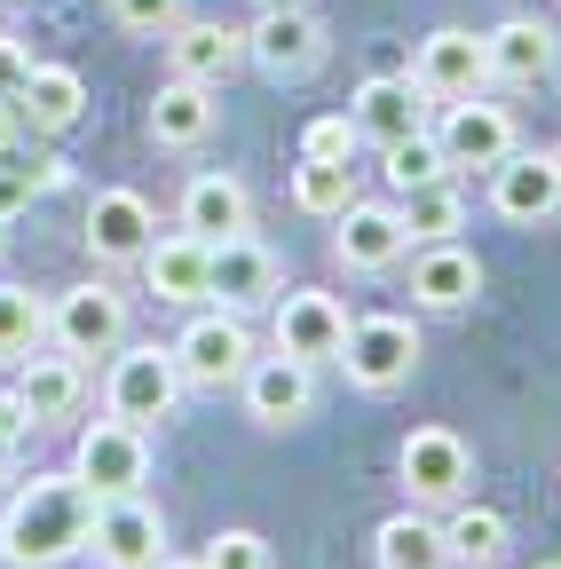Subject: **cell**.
<instances>
[{
	"instance_id": "obj_37",
	"label": "cell",
	"mask_w": 561,
	"mask_h": 569,
	"mask_svg": "<svg viewBox=\"0 0 561 569\" xmlns=\"http://www.w3.org/2000/svg\"><path fill=\"white\" fill-rule=\"evenodd\" d=\"M24 80H32V48H24L17 32H0V103H17Z\"/></svg>"
},
{
	"instance_id": "obj_22",
	"label": "cell",
	"mask_w": 561,
	"mask_h": 569,
	"mask_svg": "<svg viewBox=\"0 0 561 569\" xmlns=\"http://www.w3.org/2000/svg\"><path fill=\"white\" fill-rule=\"evenodd\" d=\"M482 48H490V80L499 88H538L561 63V40H553L545 17H507L499 32H482Z\"/></svg>"
},
{
	"instance_id": "obj_41",
	"label": "cell",
	"mask_w": 561,
	"mask_h": 569,
	"mask_svg": "<svg viewBox=\"0 0 561 569\" xmlns=\"http://www.w3.org/2000/svg\"><path fill=\"white\" fill-rule=\"evenodd\" d=\"M9 467H17V443H9V436H0V482H9Z\"/></svg>"
},
{
	"instance_id": "obj_47",
	"label": "cell",
	"mask_w": 561,
	"mask_h": 569,
	"mask_svg": "<svg viewBox=\"0 0 561 569\" xmlns=\"http://www.w3.org/2000/svg\"><path fill=\"white\" fill-rule=\"evenodd\" d=\"M261 9H269V0H261Z\"/></svg>"
},
{
	"instance_id": "obj_31",
	"label": "cell",
	"mask_w": 561,
	"mask_h": 569,
	"mask_svg": "<svg viewBox=\"0 0 561 569\" xmlns=\"http://www.w3.org/2000/svg\"><path fill=\"white\" fill-rule=\"evenodd\" d=\"M32 348H48V301L0 277V365H24Z\"/></svg>"
},
{
	"instance_id": "obj_4",
	"label": "cell",
	"mask_w": 561,
	"mask_h": 569,
	"mask_svg": "<svg viewBox=\"0 0 561 569\" xmlns=\"http://www.w3.org/2000/svg\"><path fill=\"white\" fill-rule=\"evenodd\" d=\"M340 372L348 388H364V396H388L419 372V317H348V340H340Z\"/></svg>"
},
{
	"instance_id": "obj_10",
	"label": "cell",
	"mask_w": 561,
	"mask_h": 569,
	"mask_svg": "<svg viewBox=\"0 0 561 569\" xmlns=\"http://www.w3.org/2000/svg\"><path fill=\"white\" fill-rule=\"evenodd\" d=\"M411 80H419V96H428V103L482 96V88H490V48H482V32H467V24H435L428 40L411 48Z\"/></svg>"
},
{
	"instance_id": "obj_14",
	"label": "cell",
	"mask_w": 561,
	"mask_h": 569,
	"mask_svg": "<svg viewBox=\"0 0 561 569\" xmlns=\"http://www.w3.org/2000/svg\"><path fill=\"white\" fill-rule=\"evenodd\" d=\"M238 396H246V419L253 427H269V436H285V427H301L309 411H317V365H301V356H253L246 365V380H238Z\"/></svg>"
},
{
	"instance_id": "obj_38",
	"label": "cell",
	"mask_w": 561,
	"mask_h": 569,
	"mask_svg": "<svg viewBox=\"0 0 561 569\" xmlns=\"http://www.w3.org/2000/svg\"><path fill=\"white\" fill-rule=\"evenodd\" d=\"M0 436H9V443H24V436H32V411H24V396H17V388H0Z\"/></svg>"
},
{
	"instance_id": "obj_25",
	"label": "cell",
	"mask_w": 561,
	"mask_h": 569,
	"mask_svg": "<svg viewBox=\"0 0 561 569\" xmlns=\"http://www.w3.org/2000/svg\"><path fill=\"white\" fill-rule=\"evenodd\" d=\"M214 119H222V103H214V88H198V80H167L151 96V111H143L159 151H198V142L214 134Z\"/></svg>"
},
{
	"instance_id": "obj_44",
	"label": "cell",
	"mask_w": 561,
	"mask_h": 569,
	"mask_svg": "<svg viewBox=\"0 0 561 569\" xmlns=\"http://www.w3.org/2000/svg\"><path fill=\"white\" fill-rule=\"evenodd\" d=\"M538 569H561V561H538Z\"/></svg>"
},
{
	"instance_id": "obj_19",
	"label": "cell",
	"mask_w": 561,
	"mask_h": 569,
	"mask_svg": "<svg viewBox=\"0 0 561 569\" xmlns=\"http://www.w3.org/2000/svg\"><path fill=\"white\" fill-rule=\"evenodd\" d=\"M174 230H190V238H206V246L246 238V230H253V190H246L238 174H222V167L190 174V182H182V206H174Z\"/></svg>"
},
{
	"instance_id": "obj_5",
	"label": "cell",
	"mask_w": 561,
	"mask_h": 569,
	"mask_svg": "<svg viewBox=\"0 0 561 569\" xmlns=\"http://www.w3.org/2000/svg\"><path fill=\"white\" fill-rule=\"evenodd\" d=\"M167 348H174V365H182V388H206V396L238 388L246 365H253V332H246L238 309H198Z\"/></svg>"
},
{
	"instance_id": "obj_24",
	"label": "cell",
	"mask_w": 561,
	"mask_h": 569,
	"mask_svg": "<svg viewBox=\"0 0 561 569\" xmlns=\"http://www.w3.org/2000/svg\"><path fill=\"white\" fill-rule=\"evenodd\" d=\"M17 396L32 411V427H56V419H72L80 396H88V372H80V356H63V348H32L24 365H17Z\"/></svg>"
},
{
	"instance_id": "obj_20",
	"label": "cell",
	"mask_w": 561,
	"mask_h": 569,
	"mask_svg": "<svg viewBox=\"0 0 561 569\" xmlns=\"http://www.w3.org/2000/svg\"><path fill=\"white\" fill-rule=\"evenodd\" d=\"M474 293H482V261H474L459 238H443V246H411V309L459 317Z\"/></svg>"
},
{
	"instance_id": "obj_39",
	"label": "cell",
	"mask_w": 561,
	"mask_h": 569,
	"mask_svg": "<svg viewBox=\"0 0 561 569\" xmlns=\"http://www.w3.org/2000/svg\"><path fill=\"white\" fill-rule=\"evenodd\" d=\"M17 142H32V127H24L17 103H0V151H17Z\"/></svg>"
},
{
	"instance_id": "obj_8",
	"label": "cell",
	"mask_w": 561,
	"mask_h": 569,
	"mask_svg": "<svg viewBox=\"0 0 561 569\" xmlns=\"http://www.w3.org/2000/svg\"><path fill=\"white\" fill-rule=\"evenodd\" d=\"M490 213H499L507 230H545L561 222V159L553 151H514L490 167Z\"/></svg>"
},
{
	"instance_id": "obj_42",
	"label": "cell",
	"mask_w": 561,
	"mask_h": 569,
	"mask_svg": "<svg viewBox=\"0 0 561 569\" xmlns=\"http://www.w3.org/2000/svg\"><path fill=\"white\" fill-rule=\"evenodd\" d=\"M151 569H198V561H182V553H159V561H151Z\"/></svg>"
},
{
	"instance_id": "obj_43",
	"label": "cell",
	"mask_w": 561,
	"mask_h": 569,
	"mask_svg": "<svg viewBox=\"0 0 561 569\" xmlns=\"http://www.w3.org/2000/svg\"><path fill=\"white\" fill-rule=\"evenodd\" d=\"M435 569H459V561H435Z\"/></svg>"
},
{
	"instance_id": "obj_34",
	"label": "cell",
	"mask_w": 561,
	"mask_h": 569,
	"mask_svg": "<svg viewBox=\"0 0 561 569\" xmlns=\"http://www.w3.org/2000/svg\"><path fill=\"white\" fill-rule=\"evenodd\" d=\"M198 569H269V538L261 530H214L198 553Z\"/></svg>"
},
{
	"instance_id": "obj_29",
	"label": "cell",
	"mask_w": 561,
	"mask_h": 569,
	"mask_svg": "<svg viewBox=\"0 0 561 569\" xmlns=\"http://www.w3.org/2000/svg\"><path fill=\"white\" fill-rule=\"evenodd\" d=\"M372 561H380V569H435V561H451V553H443V522H435L428 507L388 515V522L372 530Z\"/></svg>"
},
{
	"instance_id": "obj_23",
	"label": "cell",
	"mask_w": 561,
	"mask_h": 569,
	"mask_svg": "<svg viewBox=\"0 0 561 569\" xmlns=\"http://www.w3.org/2000/svg\"><path fill=\"white\" fill-rule=\"evenodd\" d=\"M206 261H214V246H206V238L167 230V238H151V246H143V261H134V269H143V284H151L159 301L198 309V301H206Z\"/></svg>"
},
{
	"instance_id": "obj_17",
	"label": "cell",
	"mask_w": 561,
	"mask_h": 569,
	"mask_svg": "<svg viewBox=\"0 0 561 569\" xmlns=\"http://www.w3.org/2000/svg\"><path fill=\"white\" fill-rule=\"evenodd\" d=\"M285 293V269H277V253L246 230V238H222L214 246V261H206V301L214 309H261V301H277Z\"/></svg>"
},
{
	"instance_id": "obj_36",
	"label": "cell",
	"mask_w": 561,
	"mask_h": 569,
	"mask_svg": "<svg viewBox=\"0 0 561 569\" xmlns=\"http://www.w3.org/2000/svg\"><path fill=\"white\" fill-rule=\"evenodd\" d=\"M111 24L119 32H143V40H167L182 24V0H111Z\"/></svg>"
},
{
	"instance_id": "obj_7",
	"label": "cell",
	"mask_w": 561,
	"mask_h": 569,
	"mask_svg": "<svg viewBox=\"0 0 561 569\" xmlns=\"http://www.w3.org/2000/svg\"><path fill=\"white\" fill-rule=\"evenodd\" d=\"M72 475L88 482V498H127V490H143L151 482V427H134V419H88L80 427V443H72Z\"/></svg>"
},
{
	"instance_id": "obj_40",
	"label": "cell",
	"mask_w": 561,
	"mask_h": 569,
	"mask_svg": "<svg viewBox=\"0 0 561 569\" xmlns=\"http://www.w3.org/2000/svg\"><path fill=\"white\" fill-rule=\"evenodd\" d=\"M372 71H411V48H403V40H380V48H372Z\"/></svg>"
},
{
	"instance_id": "obj_27",
	"label": "cell",
	"mask_w": 561,
	"mask_h": 569,
	"mask_svg": "<svg viewBox=\"0 0 561 569\" xmlns=\"http://www.w3.org/2000/svg\"><path fill=\"white\" fill-rule=\"evenodd\" d=\"M514 546L507 515L499 507H474V498H451V515H443V553L459 569H499V553Z\"/></svg>"
},
{
	"instance_id": "obj_30",
	"label": "cell",
	"mask_w": 561,
	"mask_h": 569,
	"mask_svg": "<svg viewBox=\"0 0 561 569\" xmlns=\"http://www.w3.org/2000/svg\"><path fill=\"white\" fill-rule=\"evenodd\" d=\"M357 198L364 190H357V167H348V159H301L293 167V206L309 213V222H340Z\"/></svg>"
},
{
	"instance_id": "obj_15",
	"label": "cell",
	"mask_w": 561,
	"mask_h": 569,
	"mask_svg": "<svg viewBox=\"0 0 561 569\" xmlns=\"http://www.w3.org/2000/svg\"><path fill=\"white\" fill-rule=\"evenodd\" d=\"M159 238L151 222V198L143 190H96L88 198V222H80V246L96 269H127V261H143V246Z\"/></svg>"
},
{
	"instance_id": "obj_18",
	"label": "cell",
	"mask_w": 561,
	"mask_h": 569,
	"mask_svg": "<svg viewBox=\"0 0 561 569\" xmlns=\"http://www.w3.org/2000/svg\"><path fill=\"white\" fill-rule=\"evenodd\" d=\"M348 119H357V142H403L428 127V96H419L411 71H364V88L348 96Z\"/></svg>"
},
{
	"instance_id": "obj_11",
	"label": "cell",
	"mask_w": 561,
	"mask_h": 569,
	"mask_svg": "<svg viewBox=\"0 0 561 569\" xmlns=\"http://www.w3.org/2000/svg\"><path fill=\"white\" fill-rule=\"evenodd\" d=\"M435 142H443V159H451V174H490L514 142H522V127H514V111L507 103H490V96H459V103H443V119H435Z\"/></svg>"
},
{
	"instance_id": "obj_21",
	"label": "cell",
	"mask_w": 561,
	"mask_h": 569,
	"mask_svg": "<svg viewBox=\"0 0 561 569\" xmlns=\"http://www.w3.org/2000/svg\"><path fill=\"white\" fill-rule=\"evenodd\" d=\"M167 63L174 80H198V88H222L230 71L246 63V24H214V17H182L167 32Z\"/></svg>"
},
{
	"instance_id": "obj_33",
	"label": "cell",
	"mask_w": 561,
	"mask_h": 569,
	"mask_svg": "<svg viewBox=\"0 0 561 569\" xmlns=\"http://www.w3.org/2000/svg\"><path fill=\"white\" fill-rule=\"evenodd\" d=\"M63 182H72V167H63L56 151L32 159V167H9V159H0V222H17L32 198H48V190H63Z\"/></svg>"
},
{
	"instance_id": "obj_2",
	"label": "cell",
	"mask_w": 561,
	"mask_h": 569,
	"mask_svg": "<svg viewBox=\"0 0 561 569\" xmlns=\"http://www.w3.org/2000/svg\"><path fill=\"white\" fill-rule=\"evenodd\" d=\"M182 396H190V388H182L174 348H159V340H119V348H111V372H103V411H111V419L159 427V419H174Z\"/></svg>"
},
{
	"instance_id": "obj_28",
	"label": "cell",
	"mask_w": 561,
	"mask_h": 569,
	"mask_svg": "<svg viewBox=\"0 0 561 569\" xmlns=\"http://www.w3.org/2000/svg\"><path fill=\"white\" fill-rule=\"evenodd\" d=\"M395 213H403L411 246H443V238H459V230H467V190H459V174L419 182V190H395Z\"/></svg>"
},
{
	"instance_id": "obj_46",
	"label": "cell",
	"mask_w": 561,
	"mask_h": 569,
	"mask_svg": "<svg viewBox=\"0 0 561 569\" xmlns=\"http://www.w3.org/2000/svg\"><path fill=\"white\" fill-rule=\"evenodd\" d=\"M0 230H9V222H0Z\"/></svg>"
},
{
	"instance_id": "obj_32",
	"label": "cell",
	"mask_w": 561,
	"mask_h": 569,
	"mask_svg": "<svg viewBox=\"0 0 561 569\" xmlns=\"http://www.w3.org/2000/svg\"><path fill=\"white\" fill-rule=\"evenodd\" d=\"M380 174H388V190H419V182H443V174H451V159H443L435 127H419V134L388 142V151H380Z\"/></svg>"
},
{
	"instance_id": "obj_6",
	"label": "cell",
	"mask_w": 561,
	"mask_h": 569,
	"mask_svg": "<svg viewBox=\"0 0 561 569\" xmlns=\"http://www.w3.org/2000/svg\"><path fill=\"white\" fill-rule=\"evenodd\" d=\"M127 340V293L111 277H80V284H63V293L48 301V348L63 356H111Z\"/></svg>"
},
{
	"instance_id": "obj_9",
	"label": "cell",
	"mask_w": 561,
	"mask_h": 569,
	"mask_svg": "<svg viewBox=\"0 0 561 569\" xmlns=\"http://www.w3.org/2000/svg\"><path fill=\"white\" fill-rule=\"evenodd\" d=\"M395 475L411 490V507H451L474 482V451H467L459 427H411L403 451H395Z\"/></svg>"
},
{
	"instance_id": "obj_26",
	"label": "cell",
	"mask_w": 561,
	"mask_h": 569,
	"mask_svg": "<svg viewBox=\"0 0 561 569\" xmlns=\"http://www.w3.org/2000/svg\"><path fill=\"white\" fill-rule=\"evenodd\" d=\"M17 111H24L32 134H72V127L88 119V80H80L72 63H32V80H24Z\"/></svg>"
},
{
	"instance_id": "obj_12",
	"label": "cell",
	"mask_w": 561,
	"mask_h": 569,
	"mask_svg": "<svg viewBox=\"0 0 561 569\" xmlns=\"http://www.w3.org/2000/svg\"><path fill=\"white\" fill-rule=\"evenodd\" d=\"M88 553H96V569H151V561L167 553V515L151 507L143 490H127V498H96Z\"/></svg>"
},
{
	"instance_id": "obj_35",
	"label": "cell",
	"mask_w": 561,
	"mask_h": 569,
	"mask_svg": "<svg viewBox=\"0 0 561 569\" xmlns=\"http://www.w3.org/2000/svg\"><path fill=\"white\" fill-rule=\"evenodd\" d=\"M301 159H357V119H348V111H317L301 127Z\"/></svg>"
},
{
	"instance_id": "obj_13",
	"label": "cell",
	"mask_w": 561,
	"mask_h": 569,
	"mask_svg": "<svg viewBox=\"0 0 561 569\" xmlns=\"http://www.w3.org/2000/svg\"><path fill=\"white\" fill-rule=\"evenodd\" d=\"M340 340H348V309L317 284H285L269 317V348L277 356H301V365H340Z\"/></svg>"
},
{
	"instance_id": "obj_16",
	"label": "cell",
	"mask_w": 561,
	"mask_h": 569,
	"mask_svg": "<svg viewBox=\"0 0 561 569\" xmlns=\"http://www.w3.org/2000/svg\"><path fill=\"white\" fill-rule=\"evenodd\" d=\"M411 253V230H403V213H395V198H357L340 213V230H332V261L348 269V277H380V269H395Z\"/></svg>"
},
{
	"instance_id": "obj_3",
	"label": "cell",
	"mask_w": 561,
	"mask_h": 569,
	"mask_svg": "<svg viewBox=\"0 0 561 569\" xmlns=\"http://www.w3.org/2000/svg\"><path fill=\"white\" fill-rule=\"evenodd\" d=\"M332 56V32L317 9H301V0H269V9L246 24V63L261 71V80H317Z\"/></svg>"
},
{
	"instance_id": "obj_1",
	"label": "cell",
	"mask_w": 561,
	"mask_h": 569,
	"mask_svg": "<svg viewBox=\"0 0 561 569\" xmlns=\"http://www.w3.org/2000/svg\"><path fill=\"white\" fill-rule=\"evenodd\" d=\"M96 530V498L88 482L63 467V475H32L9 507H0V561L9 569H63L88 553Z\"/></svg>"
},
{
	"instance_id": "obj_45",
	"label": "cell",
	"mask_w": 561,
	"mask_h": 569,
	"mask_svg": "<svg viewBox=\"0 0 561 569\" xmlns=\"http://www.w3.org/2000/svg\"><path fill=\"white\" fill-rule=\"evenodd\" d=\"M553 159H561V142H553Z\"/></svg>"
}]
</instances>
